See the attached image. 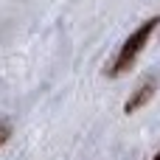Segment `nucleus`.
I'll return each mask as SVG.
<instances>
[{"mask_svg":"<svg viewBox=\"0 0 160 160\" xmlns=\"http://www.w3.org/2000/svg\"><path fill=\"white\" fill-rule=\"evenodd\" d=\"M158 22H160V17L146 20V22H143V25H141V28H138V31L124 42V48H121V53H118V62L112 65V73H115V76H118V73H124V70L135 62V56L141 53V48L146 45V39H149V37H152V31L158 28Z\"/></svg>","mask_w":160,"mask_h":160,"instance_id":"f257e3e1","label":"nucleus"},{"mask_svg":"<svg viewBox=\"0 0 160 160\" xmlns=\"http://www.w3.org/2000/svg\"><path fill=\"white\" fill-rule=\"evenodd\" d=\"M152 93H155V82H149V84H143V87L138 90V96L127 101V112H132V110H138V107H141V104H143V101H146V98H149Z\"/></svg>","mask_w":160,"mask_h":160,"instance_id":"f03ea898","label":"nucleus"},{"mask_svg":"<svg viewBox=\"0 0 160 160\" xmlns=\"http://www.w3.org/2000/svg\"><path fill=\"white\" fill-rule=\"evenodd\" d=\"M8 135H11V121H0V146L8 141Z\"/></svg>","mask_w":160,"mask_h":160,"instance_id":"7ed1b4c3","label":"nucleus"},{"mask_svg":"<svg viewBox=\"0 0 160 160\" xmlns=\"http://www.w3.org/2000/svg\"><path fill=\"white\" fill-rule=\"evenodd\" d=\"M155 160H160V155H158V158H155Z\"/></svg>","mask_w":160,"mask_h":160,"instance_id":"20e7f679","label":"nucleus"}]
</instances>
